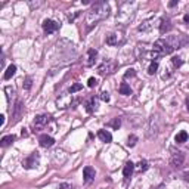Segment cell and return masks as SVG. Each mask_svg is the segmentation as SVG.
I'll list each match as a JSON object with an SVG mask.
<instances>
[{
	"mask_svg": "<svg viewBox=\"0 0 189 189\" xmlns=\"http://www.w3.org/2000/svg\"><path fill=\"white\" fill-rule=\"evenodd\" d=\"M109 13V6L106 2H96L92 5L87 15H86V25L87 27H93L98 22H100L102 19H105Z\"/></svg>",
	"mask_w": 189,
	"mask_h": 189,
	"instance_id": "6da1fadb",
	"label": "cell"
},
{
	"mask_svg": "<svg viewBox=\"0 0 189 189\" xmlns=\"http://www.w3.org/2000/svg\"><path fill=\"white\" fill-rule=\"evenodd\" d=\"M174 47L170 45V41L167 39H160L157 40L154 46H152V58L157 59V58H160V56H164V55H170Z\"/></svg>",
	"mask_w": 189,
	"mask_h": 189,
	"instance_id": "7a4b0ae2",
	"label": "cell"
},
{
	"mask_svg": "<svg viewBox=\"0 0 189 189\" xmlns=\"http://www.w3.org/2000/svg\"><path fill=\"white\" fill-rule=\"evenodd\" d=\"M115 70H117V62L112 61V59H105V61L98 67V71H99L100 75H108V74H112Z\"/></svg>",
	"mask_w": 189,
	"mask_h": 189,
	"instance_id": "3957f363",
	"label": "cell"
},
{
	"mask_svg": "<svg viewBox=\"0 0 189 189\" xmlns=\"http://www.w3.org/2000/svg\"><path fill=\"white\" fill-rule=\"evenodd\" d=\"M40 162V155L39 152H33L31 155H28L25 160L22 161V166L24 168H27V170H31V168H34V167H37Z\"/></svg>",
	"mask_w": 189,
	"mask_h": 189,
	"instance_id": "277c9868",
	"label": "cell"
},
{
	"mask_svg": "<svg viewBox=\"0 0 189 189\" xmlns=\"http://www.w3.org/2000/svg\"><path fill=\"white\" fill-rule=\"evenodd\" d=\"M124 41V36L121 33H111L106 36V43L109 46H118Z\"/></svg>",
	"mask_w": 189,
	"mask_h": 189,
	"instance_id": "5b68a950",
	"label": "cell"
},
{
	"mask_svg": "<svg viewBox=\"0 0 189 189\" xmlns=\"http://www.w3.org/2000/svg\"><path fill=\"white\" fill-rule=\"evenodd\" d=\"M170 162H172V166L176 167V168L182 167V166H183V162H185V154L182 152V151H176V152H173Z\"/></svg>",
	"mask_w": 189,
	"mask_h": 189,
	"instance_id": "8992f818",
	"label": "cell"
},
{
	"mask_svg": "<svg viewBox=\"0 0 189 189\" xmlns=\"http://www.w3.org/2000/svg\"><path fill=\"white\" fill-rule=\"evenodd\" d=\"M43 30H45L46 34H52L59 30V24L53 21V19H45L43 21Z\"/></svg>",
	"mask_w": 189,
	"mask_h": 189,
	"instance_id": "52a82bcc",
	"label": "cell"
},
{
	"mask_svg": "<svg viewBox=\"0 0 189 189\" xmlns=\"http://www.w3.org/2000/svg\"><path fill=\"white\" fill-rule=\"evenodd\" d=\"M50 120H52V117H50V115H47V114L37 115V117H36V120H34V128H43V127H46V126L50 123Z\"/></svg>",
	"mask_w": 189,
	"mask_h": 189,
	"instance_id": "ba28073f",
	"label": "cell"
},
{
	"mask_svg": "<svg viewBox=\"0 0 189 189\" xmlns=\"http://www.w3.org/2000/svg\"><path fill=\"white\" fill-rule=\"evenodd\" d=\"M24 114V105L21 100H18L17 104H15V106H13V111H12V117H13V120H12V123H17L21 120V117H22Z\"/></svg>",
	"mask_w": 189,
	"mask_h": 189,
	"instance_id": "9c48e42d",
	"label": "cell"
},
{
	"mask_svg": "<svg viewBox=\"0 0 189 189\" xmlns=\"http://www.w3.org/2000/svg\"><path fill=\"white\" fill-rule=\"evenodd\" d=\"M94 176H96V172H94V168L93 167H84V170H83V179H84V182L86 183H92L94 180Z\"/></svg>",
	"mask_w": 189,
	"mask_h": 189,
	"instance_id": "30bf717a",
	"label": "cell"
},
{
	"mask_svg": "<svg viewBox=\"0 0 189 189\" xmlns=\"http://www.w3.org/2000/svg\"><path fill=\"white\" fill-rule=\"evenodd\" d=\"M39 142L41 148H50V146L55 145V139L52 136H49V134H41L39 138Z\"/></svg>",
	"mask_w": 189,
	"mask_h": 189,
	"instance_id": "8fae6325",
	"label": "cell"
},
{
	"mask_svg": "<svg viewBox=\"0 0 189 189\" xmlns=\"http://www.w3.org/2000/svg\"><path fill=\"white\" fill-rule=\"evenodd\" d=\"M172 30H173V25L170 22V19L168 18H162L161 21H160V33L166 34L168 31H172Z\"/></svg>",
	"mask_w": 189,
	"mask_h": 189,
	"instance_id": "7c38bea8",
	"label": "cell"
},
{
	"mask_svg": "<svg viewBox=\"0 0 189 189\" xmlns=\"http://www.w3.org/2000/svg\"><path fill=\"white\" fill-rule=\"evenodd\" d=\"M98 138H99L102 142H105V143H109V142L112 140V134L109 133L108 130H104V128H102V130H99V132H98Z\"/></svg>",
	"mask_w": 189,
	"mask_h": 189,
	"instance_id": "4fadbf2b",
	"label": "cell"
},
{
	"mask_svg": "<svg viewBox=\"0 0 189 189\" xmlns=\"http://www.w3.org/2000/svg\"><path fill=\"white\" fill-rule=\"evenodd\" d=\"M133 170H134V164H133V162H132V161L126 162V166H124V168H123V174H124V177H126V179L132 177Z\"/></svg>",
	"mask_w": 189,
	"mask_h": 189,
	"instance_id": "5bb4252c",
	"label": "cell"
},
{
	"mask_svg": "<svg viewBox=\"0 0 189 189\" xmlns=\"http://www.w3.org/2000/svg\"><path fill=\"white\" fill-rule=\"evenodd\" d=\"M96 56H98V50H96V49H89V52H87V62H86V65H87V67H92L94 62H96Z\"/></svg>",
	"mask_w": 189,
	"mask_h": 189,
	"instance_id": "9a60e30c",
	"label": "cell"
},
{
	"mask_svg": "<svg viewBox=\"0 0 189 189\" xmlns=\"http://www.w3.org/2000/svg\"><path fill=\"white\" fill-rule=\"evenodd\" d=\"M98 109V100L94 99V98H90L87 102H86V111L89 112V114H92V112H94Z\"/></svg>",
	"mask_w": 189,
	"mask_h": 189,
	"instance_id": "2e32d148",
	"label": "cell"
},
{
	"mask_svg": "<svg viewBox=\"0 0 189 189\" xmlns=\"http://www.w3.org/2000/svg\"><path fill=\"white\" fill-rule=\"evenodd\" d=\"M15 139H17V136H15V134H7V136H3L2 140H0V145H2L3 148H6V146H9V145L13 143Z\"/></svg>",
	"mask_w": 189,
	"mask_h": 189,
	"instance_id": "e0dca14e",
	"label": "cell"
},
{
	"mask_svg": "<svg viewBox=\"0 0 189 189\" xmlns=\"http://www.w3.org/2000/svg\"><path fill=\"white\" fill-rule=\"evenodd\" d=\"M174 140H176V143H185V142L188 140V133H186V132H179V133L174 136Z\"/></svg>",
	"mask_w": 189,
	"mask_h": 189,
	"instance_id": "ac0fdd59",
	"label": "cell"
},
{
	"mask_svg": "<svg viewBox=\"0 0 189 189\" xmlns=\"http://www.w3.org/2000/svg\"><path fill=\"white\" fill-rule=\"evenodd\" d=\"M15 72H17V67L12 64V65L7 67V70H6V72H5V75H3V77H5V80H9V78H12L13 75H15Z\"/></svg>",
	"mask_w": 189,
	"mask_h": 189,
	"instance_id": "d6986e66",
	"label": "cell"
},
{
	"mask_svg": "<svg viewBox=\"0 0 189 189\" xmlns=\"http://www.w3.org/2000/svg\"><path fill=\"white\" fill-rule=\"evenodd\" d=\"M118 90H120V93L124 94V96L132 94V89H130V86H128L127 83H121L120 84V87H118Z\"/></svg>",
	"mask_w": 189,
	"mask_h": 189,
	"instance_id": "ffe728a7",
	"label": "cell"
},
{
	"mask_svg": "<svg viewBox=\"0 0 189 189\" xmlns=\"http://www.w3.org/2000/svg\"><path fill=\"white\" fill-rule=\"evenodd\" d=\"M108 126H109V127H112L114 130H118V128H120V126H121V120H120V118H112L111 121L108 123Z\"/></svg>",
	"mask_w": 189,
	"mask_h": 189,
	"instance_id": "44dd1931",
	"label": "cell"
},
{
	"mask_svg": "<svg viewBox=\"0 0 189 189\" xmlns=\"http://www.w3.org/2000/svg\"><path fill=\"white\" fill-rule=\"evenodd\" d=\"M157 70H158V62L152 61L151 62V65H149V68H148V74H149V75H154V74L157 72Z\"/></svg>",
	"mask_w": 189,
	"mask_h": 189,
	"instance_id": "7402d4cb",
	"label": "cell"
},
{
	"mask_svg": "<svg viewBox=\"0 0 189 189\" xmlns=\"http://www.w3.org/2000/svg\"><path fill=\"white\" fill-rule=\"evenodd\" d=\"M83 89V84H80V83H75V84H72L71 87L68 89V93H71V94H74L75 92H78V90H81Z\"/></svg>",
	"mask_w": 189,
	"mask_h": 189,
	"instance_id": "603a6c76",
	"label": "cell"
},
{
	"mask_svg": "<svg viewBox=\"0 0 189 189\" xmlns=\"http://www.w3.org/2000/svg\"><path fill=\"white\" fill-rule=\"evenodd\" d=\"M172 64L176 68H179V67H182L183 61H182V58H180V56H173V58H172Z\"/></svg>",
	"mask_w": 189,
	"mask_h": 189,
	"instance_id": "cb8c5ba5",
	"label": "cell"
},
{
	"mask_svg": "<svg viewBox=\"0 0 189 189\" xmlns=\"http://www.w3.org/2000/svg\"><path fill=\"white\" fill-rule=\"evenodd\" d=\"M136 142H138V138H136L134 134H130V136L127 138V146H130V148H132V146H134V145H136Z\"/></svg>",
	"mask_w": 189,
	"mask_h": 189,
	"instance_id": "d4e9b609",
	"label": "cell"
},
{
	"mask_svg": "<svg viewBox=\"0 0 189 189\" xmlns=\"http://www.w3.org/2000/svg\"><path fill=\"white\" fill-rule=\"evenodd\" d=\"M31 86H33V78L27 77V78H25V81H24V89L30 90V89H31Z\"/></svg>",
	"mask_w": 189,
	"mask_h": 189,
	"instance_id": "484cf974",
	"label": "cell"
},
{
	"mask_svg": "<svg viewBox=\"0 0 189 189\" xmlns=\"http://www.w3.org/2000/svg\"><path fill=\"white\" fill-rule=\"evenodd\" d=\"M152 27V24H151V21H145L142 25H139V31H146V30H149V28Z\"/></svg>",
	"mask_w": 189,
	"mask_h": 189,
	"instance_id": "4316f807",
	"label": "cell"
},
{
	"mask_svg": "<svg viewBox=\"0 0 189 189\" xmlns=\"http://www.w3.org/2000/svg\"><path fill=\"white\" fill-rule=\"evenodd\" d=\"M138 166H139V170L140 172H146V170H148V162L145 161V160H142V161H139V164H138Z\"/></svg>",
	"mask_w": 189,
	"mask_h": 189,
	"instance_id": "83f0119b",
	"label": "cell"
},
{
	"mask_svg": "<svg viewBox=\"0 0 189 189\" xmlns=\"http://www.w3.org/2000/svg\"><path fill=\"white\" fill-rule=\"evenodd\" d=\"M100 99L104 100V102H109V93L108 92H102L100 93Z\"/></svg>",
	"mask_w": 189,
	"mask_h": 189,
	"instance_id": "f1b7e54d",
	"label": "cell"
},
{
	"mask_svg": "<svg viewBox=\"0 0 189 189\" xmlns=\"http://www.w3.org/2000/svg\"><path fill=\"white\" fill-rule=\"evenodd\" d=\"M87 84H89V87H94V86L98 84V81H96V78L90 77V78H89V81H87Z\"/></svg>",
	"mask_w": 189,
	"mask_h": 189,
	"instance_id": "f546056e",
	"label": "cell"
},
{
	"mask_svg": "<svg viewBox=\"0 0 189 189\" xmlns=\"http://www.w3.org/2000/svg\"><path fill=\"white\" fill-rule=\"evenodd\" d=\"M134 70H127V72L124 74V78H128V77H134Z\"/></svg>",
	"mask_w": 189,
	"mask_h": 189,
	"instance_id": "4dcf8cb0",
	"label": "cell"
},
{
	"mask_svg": "<svg viewBox=\"0 0 189 189\" xmlns=\"http://www.w3.org/2000/svg\"><path fill=\"white\" fill-rule=\"evenodd\" d=\"M59 189H72V186L70 183H61L59 185Z\"/></svg>",
	"mask_w": 189,
	"mask_h": 189,
	"instance_id": "1f68e13d",
	"label": "cell"
},
{
	"mask_svg": "<svg viewBox=\"0 0 189 189\" xmlns=\"http://www.w3.org/2000/svg\"><path fill=\"white\" fill-rule=\"evenodd\" d=\"M168 6H170V7H174V6H177V0H173V2H170V3H168Z\"/></svg>",
	"mask_w": 189,
	"mask_h": 189,
	"instance_id": "d6a6232c",
	"label": "cell"
},
{
	"mask_svg": "<svg viewBox=\"0 0 189 189\" xmlns=\"http://www.w3.org/2000/svg\"><path fill=\"white\" fill-rule=\"evenodd\" d=\"M183 21H185L186 24H189V12L186 13V15H185V17H183Z\"/></svg>",
	"mask_w": 189,
	"mask_h": 189,
	"instance_id": "836d02e7",
	"label": "cell"
},
{
	"mask_svg": "<svg viewBox=\"0 0 189 189\" xmlns=\"http://www.w3.org/2000/svg\"><path fill=\"white\" fill-rule=\"evenodd\" d=\"M5 124V115H0V126Z\"/></svg>",
	"mask_w": 189,
	"mask_h": 189,
	"instance_id": "e575fe53",
	"label": "cell"
},
{
	"mask_svg": "<svg viewBox=\"0 0 189 189\" xmlns=\"http://www.w3.org/2000/svg\"><path fill=\"white\" fill-rule=\"evenodd\" d=\"M6 92H7V93H11V92H12V87H6ZM7 99H11V94L7 96Z\"/></svg>",
	"mask_w": 189,
	"mask_h": 189,
	"instance_id": "d590c367",
	"label": "cell"
},
{
	"mask_svg": "<svg viewBox=\"0 0 189 189\" xmlns=\"http://www.w3.org/2000/svg\"><path fill=\"white\" fill-rule=\"evenodd\" d=\"M183 179L186 180V182H189V173H185V174H183Z\"/></svg>",
	"mask_w": 189,
	"mask_h": 189,
	"instance_id": "8d00e7d4",
	"label": "cell"
},
{
	"mask_svg": "<svg viewBox=\"0 0 189 189\" xmlns=\"http://www.w3.org/2000/svg\"><path fill=\"white\" fill-rule=\"evenodd\" d=\"M186 108H188V111H189V98L186 99Z\"/></svg>",
	"mask_w": 189,
	"mask_h": 189,
	"instance_id": "74e56055",
	"label": "cell"
}]
</instances>
